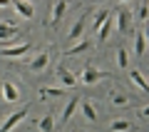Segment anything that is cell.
Wrapping results in <instances>:
<instances>
[{
  "mask_svg": "<svg viewBox=\"0 0 149 132\" xmlns=\"http://www.w3.org/2000/svg\"><path fill=\"white\" fill-rule=\"evenodd\" d=\"M0 95H3V100H5V102H17V100H20V90H17V85L10 82V80H5V82H3Z\"/></svg>",
  "mask_w": 149,
  "mask_h": 132,
  "instance_id": "8992f818",
  "label": "cell"
},
{
  "mask_svg": "<svg viewBox=\"0 0 149 132\" xmlns=\"http://www.w3.org/2000/svg\"><path fill=\"white\" fill-rule=\"evenodd\" d=\"M13 8H15V13L22 18V20H32V18H35V8H32V3H25V0H13Z\"/></svg>",
  "mask_w": 149,
  "mask_h": 132,
  "instance_id": "52a82bcc",
  "label": "cell"
},
{
  "mask_svg": "<svg viewBox=\"0 0 149 132\" xmlns=\"http://www.w3.org/2000/svg\"><path fill=\"white\" fill-rule=\"evenodd\" d=\"M90 48H92V42H90V40H80V42H74L72 48L65 50V55H67V58H72V55H82L85 50H90Z\"/></svg>",
  "mask_w": 149,
  "mask_h": 132,
  "instance_id": "7c38bea8",
  "label": "cell"
},
{
  "mask_svg": "<svg viewBox=\"0 0 149 132\" xmlns=\"http://www.w3.org/2000/svg\"><path fill=\"white\" fill-rule=\"evenodd\" d=\"M72 132H77V130H72Z\"/></svg>",
  "mask_w": 149,
  "mask_h": 132,
  "instance_id": "4dcf8cb0",
  "label": "cell"
},
{
  "mask_svg": "<svg viewBox=\"0 0 149 132\" xmlns=\"http://www.w3.org/2000/svg\"><path fill=\"white\" fill-rule=\"evenodd\" d=\"M139 117H144V120H149V105H147V107H142V110H139Z\"/></svg>",
  "mask_w": 149,
  "mask_h": 132,
  "instance_id": "d4e9b609",
  "label": "cell"
},
{
  "mask_svg": "<svg viewBox=\"0 0 149 132\" xmlns=\"http://www.w3.org/2000/svg\"><path fill=\"white\" fill-rule=\"evenodd\" d=\"M82 115H85V120H90V122H97V110H95V105H92V102H82Z\"/></svg>",
  "mask_w": 149,
  "mask_h": 132,
  "instance_id": "2e32d148",
  "label": "cell"
},
{
  "mask_svg": "<svg viewBox=\"0 0 149 132\" xmlns=\"http://www.w3.org/2000/svg\"><path fill=\"white\" fill-rule=\"evenodd\" d=\"M80 107V97H72V100H67V105H65V110H62V120L67 122L70 117L74 115V110Z\"/></svg>",
  "mask_w": 149,
  "mask_h": 132,
  "instance_id": "9a60e30c",
  "label": "cell"
},
{
  "mask_svg": "<svg viewBox=\"0 0 149 132\" xmlns=\"http://www.w3.org/2000/svg\"><path fill=\"white\" fill-rule=\"evenodd\" d=\"M107 20H109V13H107V10H100V13L95 15V20H92V27H97V30H100Z\"/></svg>",
  "mask_w": 149,
  "mask_h": 132,
  "instance_id": "44dd1931",
  "label": "cell"
},
{
  "mask_svg": "<svg viewBox=\"0 0 149 132\" xmlns=\"http://www.w3.org/2000/svg\"><path fill=\"white\" fill-rule=\"evenodd\" d=\"M27 112H30V107H22V110H17V112H13V115H8L5 122L0 125V132H10V130H15V127L27 117Z\"/></svg>",
  "mask_w": 149,
  "mask_h": 132,
  "instance_id": "7a4b0ae2",
  "label": "cell"
},
{
  "mask_svg": "<svg viewBox=\"0 0 149 132\" xmlns=\"http://www.w3.org/2000/svg\"><path fill=\"white\" fill-rule=\"evenodd\" d=\"M32 50L30 42H17V45H8V48H0V58H25Z\"/></svg>",
  "mask_w": 149,
  "mask_h": 132,
  "instance_id": "6da1fadb",
  "label": "cell"
},
{
  "mask_svg": "<svg viewBox=\"0 0 149 132\" xmlns=\"http://www.w3.org/2000/svg\"><path fill=\"white\" fill-rule=\"evenodd\" d=\"M132 122H129V120H114V122H112V125H109V130L112 132H127V130H132Z\"/></svg>",
  "mask_w": 149,
  "mask_h": 132,
  "instance_id": "ffe728a7",
  "label": "cell"
},
{
  "mask_svg": "<svg viewBox=\"0 0 149 132\" xmlns=\"http://www.w3.org/2000/svg\"><path fill=\"white\" fill-rule=\"evenodd\" d=\"M109 32H112V20H107L104 25L100 27V40H107V37H109Z\"/></svg>",
  "mask_w": 149,
  "mask_h": 132,
  "instance_id": "603a6c76",
  "label": "cell"
},
{
  "mask_svg": "<svg viewBox=\"0 0 149 132\" xmlns=\"http://www.w3.org/2000/svg\"><path fill=\"white\" fill-rule=\"evenodd\" d=\"M109 100H112V105H114V107H124V105L129 102V97L124 95V92H117V90H112V92H109Z\"/></svg>",
  "mask_w": 149,
  "mask_h": 132,
  "instance_id": "d6986e66",
  "label": "cell"
},
{
  "mask_svg": "<svg viewBox=\"0 0 149 132\" xmlns=\"http://www.w3.org/2000/svg\"><path fill=\"white\" fill-rule=\"evenodd\" d=\"M37 130L40 132H52L55 130V117L52 115H42L40 120H37Z\"/></svg>",
  "mask_w": 149,
  "mask_h": 132,
  "instance_id": "5bb4252c",
  "label": "cell"
},
{
  "mask_svg": "<svg viewBox=\"0 0 149 132\" xmlns=\"http://www.w3.org/2000/svg\"><path fill=\"white\" fill-rule=\"evenodd\" d=\"M129 20H132V15H129L127 10H122V13L117 15V30H119V32H127V30H129Z\"/></svg>",
  "mask_w": 149,
  "mask_h": 132,
  "instance_id": "e0dca14e",
  "label": "cell"
},
{
  "mask_svg": "<svg viewBox=\"0 0 149 132\" xmlns=\"http://www.w3.org/2000/svg\"><path fill=\"white\" fill-rule=\"evenodd\" d=\"M37 95L42 97V100H47V97H62L65 95V87H40Z\"/></svg>",
  "mask_w": 149,
  "mask_h": 132,
  "instance_id": "4fadbf2b",
  "label": "cell"
},
{
  "mask_svg": "<svg viewBox=\"0 0 149 132\" xmlns=\"http://www.w3.org/2000/svg\"><path fill=\"white\" fill-rule=\"evenodd\" d=\"M95 3H100V0H95Z\"/></svg>",
  "mask_w": 149,
  "mask_h": 132,
  "instance_id": "f1b7e54d",
  "label": "cell"
},
{
  "mask_svg": "<svg viewBox=\"0 0 149 132\" xmlns=\"http://www.w3.org/2000/svg\"><path fill=\"white\" fill-rule=\"evenodd\" d=\"M57 80L62 82V87H65V90H67V87L72 90V87H77V85H80V80L74 77V75L70 72V70H65V65H60V67H57Z\"/></svg>",
  "mask_w": 149,
  "mask_h": 132,
  "instance_id": "ba28073f",
  "label": "cell"
},
{
  "mask_svg": "<svg viewBox=\"0 0 149 132\" xmlns=\"http://www.w3.org/2000/svg\"><path fill=\"white\" fill-rule=\"evenodd\" d=\"M117 65H119V67H127V65H129V55H127L124 48L117 50Z\"/></svg>",
  "mask_w": 149,
  "mask_h": 132,
  "instance_id": "7402d4cb",
  "label": "cell"
},
{
  "mask_svg": "<svg viewBox=\"0 0 149 132\" xmlns=\"http://www.w3.org/2000/svg\"><path fill=\"white\" fill-rule=\"evenodd\" d=\"M142 32H144V37H147V45H149V22H144V30H142Z\"/></svg>",
  "mask_w": 149,
  "mask_h": 132,
  "instance_id": "484cf974",
  "label": "cell"
},
{
  "mask_svg": "<svg viewBox=\"0 0 149 132\" xmlns=\"http://www.w3.org/2000/svg\"><path fill=\"white\" fill-rule=\"evenodd\" d=\"M129 80H132L137 87H142V90L149 95V80L144 77V72H139V70H132V72H129Z\"/></svg>",
  "mask_w": 149,
  "mask_h": 132,
  "instance_id": "8fae6325",
  "label": "cell"
},
{
  "mask_svg": "<svg viewBox=\"0 0 149 132\" xmlns=\"http://www.w3.org/2000/svg\"><path fill=\"white\" fill-rule=\"evenodd\" d=\"M15 37H17V27L5 25V22L0 20V48H8V45H17L20 40H15Z\"/></svg>",
  "mask_w": 149,
  "mask_h": 132,
  "instance_id": "3957f363",
  "label": "cell"
},
{
  "mask_svg": "<svg viewBox=\"0 0 149 132\" xmlns=\"http://www.w3.org/2000/svg\"><path fill=\"white\" fill-rule=\"evenodd\" d=\"M147 80H149V75H147Z\"/></svg>",
  "mask_w": 149,
  "mask_h": 132,
  "instance_id": "1f68e13d",
  "label": "cell"
},
{
  "mask_svg": "<svg viewBox=\"0 0 149 132\" xmlns=\"http://www.w3.org/2000/svg\"><path fill=\"white\" fill-rule=\"evenodd\" d=\"M13 5V0H0V8H10Z\"/></svg>",
  "mask_w": 149,
  "mask_h": 132,
  "instance_id": "4316f807",
  "label": "cell"
},
{
  "mask_svg": "<svg viewBox=\"0 0 149 132\" xmlns=\"http://www.w3.org/2000/svg\"><path fill=\"white\" fill-rule=\"evenodd\" d=\"M47 62H50V53L42 50V53H37L32 60H27V67H30L32 72H42V70L47 67Z\"/></svg>",
  "mask_w": 149,
  "mask_h": 132,
  "instance_id": "5b68a950",
  "label": "cell"
},
{
  "mask_svg": "<svg viewBox=\"0 0 149 132\" xmlns=\"http://www.w3.org/2000/svg\"><path fill=\"white\" fill-rule=\"evenodd\" d=\"M25 3H30V0H25Z\"/></svg>",
  "mask_w": 149,
  "mask_h": 132,
  "instance_id": "f546056e",
  "label": "cell"
},
{
  "mask_svg": "<svg viewBox=\"0 0 149 132\" xmlns=\"http://www.w3.org/2000/svg\"><path fill=\"white\" fill-rule=\"evenodd\" d=\"M109 75L107 72H102V70H95L90 62L85 65V70H82V77H80V82H85V85H95V82H100V80H107Z\"/></svg>",
  "mask_w": 149,
  "mask_h": 132,
  "instance_id": "277c9868",
  "label": "cell"
},
{
  "mask_svg": "<svg viewBox=\"0 0 149 132\" xmlns=\"http://www.w3.org/2000/svg\"><path fill=\"white\" fill-rule=\"evenodd\" d=\"M119 3H127V0H119Z\"/></svg>",
  "mask_w": 149,
  "mask_h": 132,
  "instance_id": "83f0119b",
  "label": "cell"
},
{
  "mask_svg": "<svg viewBox=\"0 0 149 132\" xmlns=\"http://www.w3.org/2000/svg\"><path fill=\"white\" fill-rule=\"evenodd\" d=\"M139 15H142V20H149V5H142V10H139Z\"/></svg>",
  "mask_w": 149,
  "mask_h": 132,
  "instance_id": "cb8c5ba5",
  "label": "cell"
},
{
  "mask_svg": "<svg viewBox=\"0 0 149 132\" xmlns=\"http://www.w3.org/2000/svg\"><path fill=\"white\" fill-rule=\"evenodd\" d=\"M144 50H147V37H144V32H137V37H134V53H137V58H142Z\"/></svg>",
  "mask_w": 149,
  "mask_h": 132,
  "instance_id": "ac0fdd59",
  "label": "cell"
},
{
  "mask_svg": "<svg viewBox=\"0 0 149 132\" xmlns=\"http://www.w3.org/2000/svg\"><path fill=\"white\" fill-rule=\"evenodd\" d=\"M82 30H85V15H82V18H77V22H74V25L70 27V32H67V40H70V42L80 40V37H82Z\"/></svg>",
  "mask_w": 149,
  "mask_h": 132,
  "instance_id": "30bf717a",
  "label": "cell"
},
{
  "mask_svg": "<svg viewBox=\"0 0 149 132\" xmlns=\"http://www.w3.org/2000/svg\"><path fill=\"white\" fill-rule=\"evenodd\" d=\"M65 13H67V0H57L52 8V18H50V25H57L60 20L65 18Z\"/></svg>",
  "mask_w": 149,
  "mask_h": 132,
  "instance_id": "9c48e42d",
  "label": "cell"
}]
</instances>
